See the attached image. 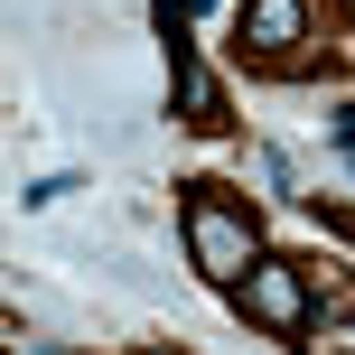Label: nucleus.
Returning <instances> with one entry per match:
<instances>
[{"mask_svg": "<svg viewBox=\"0 0 355 355\" xmlns=\"http://www.w3.org/2000/svg\"><path fill=\"white\" fill-rule=\"evenodd\" d=\"M187 252H196V271H206L215 290H243V281H252V252H262V234H252V215H234L225 196L187 187Z\"/></svg>", "mask_w": 355, "mask_h": 355, "instance_id": "obj_1", "label": "nucleus"}, {"mask_svg": "<svg viewBox=\"0 0 355 355\" xmlns=\"http://www.w3.org/2000/svg\"><path fill=\"white\" fill-rule=\"evenodd\" d=\"M243 309H252L262 327H281V337H300V327H309V290H300V271H290V262H252Z\"/></svg>", "mask_w": 355, "mask_h": 355, "instance_id": "obj_2", "label": "nucleus"}, {"mask_svg": "<svg viewBox=\"0 0 355 355\" xmlns=\"http://www.w3.org/2000/svg\"><path fill=\"white\" fill-rule=\"evenodd\" d=\"M337 131H346V150H355V112H346V122H337Z\"/></svg>", "mask_w": 355, "mask_h": 355, "instance_id": "obj_4", "label": "nucleus"}, {"mask_svg": "<svg viewBox=\"0 0 355 355\" xmlns=\"http://www.w3.org/2000/svg\"><path fill=\"white\" fill-rule=\"evenodd\" d=\"M300 0H252V10H243V56H290V47H300Z\"/></svg>", "mask_w": 355, "mask_h": 355, "instance_id": "obj_3", "label": "nucleus"}]
</instances>
